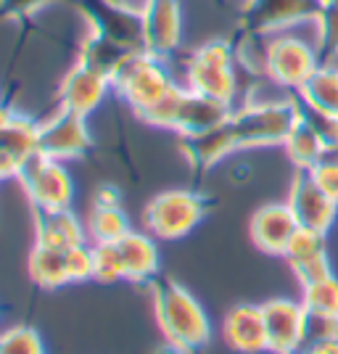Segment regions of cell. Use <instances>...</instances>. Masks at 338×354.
<instances>
[{
	"mask_svg": "<svg viewBox=\"0 0 338 354\" xmlns=\"http://www.w3.org/2000/svg\"><path fill=\"white\" fill-rule=\"evenodd\" d=\"M151 301L159 330L188 352H201L212 339V323L201 301L172 278L151 283Z\"/></svg>",
	"mask_w": 338,
	"mask_h": 354,
	"instance_id": "6da1fadb",
	"label": "cell"
},
{
	"mask_svg": "<svg viewBox=\"0 0 338 354\" xmlns=\"http://www.w3.org/2000/svg\"><path fill=\"white\" fill-rule=\"evenodd\" d=\"M301 122L299 98H272V101H249L233 109L230 127L236 133L238 148H270L283 146L285 138Z\"/></svg>",
	"mask_w": 338,
	"mask_h": 354,
	"instance_id": "7a4b0ae2",
	"label": "cell"
},
{
	"mask_svg": "<svg viewBox=\"0 0 338 354\" xmlns=\"http://www.w3.org/2000/svg\"><path fill=\"white\" fill-rule=\"evenodd\" d=\"M236 48L227 40H209L196 48L182 72V85L201 95L217 98L236 106L238 98V69Z\"/></svg>",
	"mask_w": 338,
	"mask_h": 354,
	"instance_id": "3957f363",
	"label": "cell"
},
{
	"mask_svg": "<svg viewBox=\"0 0 338 354\" xmlns=\"http://www.w3.org/2000/svg\"><path fill=\"white\" fill-rule=\"evenodd\" d=\"M172 85H177V80L169 72L167 59L148 53L146 48L133 50L111 77V88L119 93V98L130 104L135 114L162 98Z\"/></svg>",
	"mask_w": 338,
	"mask_h": 354,
	"instance_id": "277c9868",
	"label": "cell"
},
{
	"mask_svg": "<svg viewBox=\"0 0 338 354\" xmlns=\"http://www.w3.org/2000/svg\"><path fill=\"white\" fill-rule=\"evenodd\" d=\"M209 212V201L188 188H172L153 196L143 209L146 230L162 241H180L196 230Z\"/></svg>",
	"mask_w": 338,
	"mask_h": 354,
	"instance_id": "5b68a950",
	"label": "cell"
},
{
	"mask_svg": "<svg viewBox=\"0 0 338 354\" xmlns=\"http://www.w3.org/2000/svg\"><path fill=\"white\" fill-rule=\"evenodd\" d=\"M317 43H307L304 37H296L288 32L267 35L265 40V74L280 88L299 93L320 66Z\"/></svg>",
	"mask_w": 338,
	"mask_h": 354,
	"instance_id": "8992f818",
	"label": "cell"
},
{
	"mask_svg": "<svg viewBox=\"0 0 338 354\" xmlns=\"http://www.w3.org/2000/svg\"><path fill=\"white\" fill-rule=\"evenodd\" d=\"M16 180L27 193L32 209H64L72 207L74 183L64 162L48 159L43 153H35L30 162L19 167Z\"/></svg>",
	"mask_w": 338,
	"mask_h": 354,
	"instance_id": "52a82bcc",
	"label": "cell"
},
{
	"mask_svg": "<svg viewBox=\"0 0 338 354\" xmlns=\"http://www.w3.org/2000/svg\"><path fill=\"white\" fill-rule=\"evenodd\" d=\"M93 148L88 117L56 109L40 122V153L56 162H77Z\"/></svg>",
	"mask_w": 338,
	"mask_h": 354,
	"instance_id": "ba28073f",
	"label": "cell"
},
{
	"mask_svg": "<svg viewBox=\"0 0 338 354\" xmlns=\"http://www.w3.org/2000/svg\"><path fill=\"white\" fill-rule=\"evenodd\" d=\"M77 11L88 19V27L114 43L140 50L143 48V21L140 11L122 6L117 0H72Z\"/></svg>",
	"mask_w": 338,
	"mask_h": 354,
	"instance_id": "9c48e42d",
	"label": "cell"
},
{
	"mask_svg": "<svg viewBox=\"0 0 338 354\" xmlns=\"http://www.w3.org/2000/svg\"><path fill=\"white\" fill-rule=\"evenodd\" d=\"M323 0H246L243 21L249 32L275 35L299 24H314Z\"/></svg>",
	"mask_w": 338,
	"mask_h": 354,
	"instance_id": "30bf717a",
	"label": "cell"
},
{
	"mask_svg": "<svg viewBox=\"0 0 338 354\" xmlns=\"http://www.w3.org/2000/svg\"><path fill=\"white\" fill-rule=\"evenodd\" d=\"M267 328V352L299 354L307 346V310L301 299H270L262 304Z\"/></svg>",
	"mask_w": 338,
	"mask_h": 354,
	"instance_id": "8fae6325",
	"label": "cell"
},
{
	"mask_svg": "<svg viewBox=\"0 0 338 354\" xmlns=\"http://www.w3.org/2000/svg\"><path fill=\"white\" fill-rule=\"evenodd\" d=\"M143 48L153 56L169 59L182 43V8L180 0H146L140 8Z\"/></svg>",
	"mask_w": 338,
	"mask_h": 354,
	"instance_id": "7c38bea8",
	"label": "cell"
},
{
	"mask_svg": "<svg viewBox=\"0 0 338 354\" xmlns=\"http://www.w3.org/2000/svg\"><path fill=\"white\" fill-rule=\"evenodd\" d=\"M285 201L294 212V217L299 220V227L328 233L336 225L338 204L312 180L309 172H296Z\"/></svg>",
	"mask_w": 338,
	"mask_h": 354,
	"instance_id": "4fadbf2b",
	"label": "cell"
},
{
	"mask_svg": "<svg viewBox=\"0 0 338 354\" xmlns=\"http://www.w3.org/2000/svg\"><path fill=\"white\" fill-rule=\"evenodd\" d=\"M109 90H114L109 77H103L101 72H95V69L77 61L72 69L61 77L56 98H59L61 109L74 111L79 117H90L106 101Z\"/></svg>",
	"mask_w": 338,
	"mask_h": 354,
	"instance_id": "5bb4252c",
	"label": "cell"
},
{
	"mask_svg": "<svg viewBox=\"0 0 338 354\" xmlns=\"http://www.w3.org/2000/svg\"><path fill=\"white\" fill-rule=\"evenodd\" d=\"M299 230V220L288 207V201H275V204H265L254 212L249 222L251 241L256 249L265 254H285V246L291 243L294 233Z\"/></svg>",
	"mask_w": 338,
	"mask_h": 354,
	"instance_id": "9a60e30c",
	"label": "cell"
},
{
	"mask_svg": "<svg viewBox=\"0 0 338 354\" xmlns=\"http://www.w3.org/2000/svg\"><path fill=\"white\" fill-rule=\"evenodd\" d=\"M222 339L238 354L267 352V328L262 304H236L222 320Z\"/></svg>",
	"mask_w": 338,
	"mask_h": 354,
	"instance_id": "2e32d148",
	"label": "cell"
},
{
	"mask_svg": "<svg viewBox=\"0 0 338 354\" xmlns=\"http://www.w3.org/2000/svg\"><path fill=\"white\" fill-rule=\"evenodd\" d=\"M233 109L236 106L185 88L182 104H180V111H177L175 133L180 138H185V135H198L206 133V130H214V127H220L225 122H230Z\"/></svg>",
	"mask_w": 338,
	"mask_h": 354,
	"instance_id": "e0dca14e",
	"label": "cell"
},
{
	"mask_svg": "<svg viewBox=\"0 0 338 354\" xmlns=\"http://www.w3.org/2000/svg\"><path fill=\"white\" fill-rule=\"evenodd\" d=\"M180 151L196 169H212L214 164L225 162L227 156H233L238 148L236 133L230 127V122H225L214 130H206L198 135H185L180 138Z\"/></svg>",
	"mask_w": 338,
	"mask_h": 354,
	"instance_id": "ac0fdd59",
	"label": "cell"
},
{
	"mask_svg": "<svg viewBox=\"0 0 338 354\" xmlns=\"http://www.w3.org/2000/svg\"><path fill=\"white\" fill-rule=\"evenodd\" d=\"M35 243L45 246H79L88 243V227L72 212V207L64 209H35Z\"/></svg>",
	"mask_w": 338,
	"mask_h": 354,
	"instance_id": "d6986e66",
	"label": "cell"
},
{
	"mask_svg": "<svg viewBox=\"0 0 338 354\" xmlns=\"http://www.w3.org/2000/svg\"><path fill=\"white\" fill-rule=\"evenodd\" d=\"M124 262V281L130 283H153L159 272V246L151 233L130 230L127 236L117 241Z\"/></svg>",
	"mask_w": 338,
	"mask_h": 354,
	"instance_id": "ffe728a7",
	"label": "cell"
},
{
	"mask_svg": "<svg viewBox=\"0 0 338 354\" xmlns=\"http://www.w3.org/2000/svg\"><path fill=\"white\" fill-rule=\"evenodd\" d=\"M0 153L16 167L30 162L35 153H40V122L14 111L0 124Z\"/></svg>",
	"mask_w": 338,
	"mask_h": 354,
	"instance_id": "44dd1931",
	"label": "cell"
},
{
	"mask_svg": "<svg viewBox=\"0 0 338 354\" xmlns=\"http://www.w3.org/2000/svg\"><path fill=\"white\" fill-rule=\"evenodd\" d=\"M27 272H30V281L45 291H53V288L72 283L66 249H59V246L35 243L30 251V259H27Z\"/></svg>",
	"mask_w": 338,
	"mask_h": 354,
	"instance_id": "7402d4cb",
	"label": "cell"
},
{
	"mask_svg": "<svg viewBox=\"0 0 338 354\" xmlns=\"http://www.w3.org/2000/svg\"><path fill=\"white\" fill-rule=\"evenodd\" d=\"M296 98L304 109L338 117V64H320L317 72L296 93Z\"/></svg>",
	"mask_w": 338,
	"mask_h": 354,
	"instance_id": "603a6c76",
	"label": "cell"
},
{
	"mask_svg": "<svg viewBox=\"0 0 338 354\" xmlns=\"http://www.w3.org/2000/svg\"><path fill=\"white\" fill-rule=\"evenodd\" d=\"M130 53H133V48H124V45L114 43V40H109V37L90 30L85 35V40H82V45H79V59L77 61L111 80Z\"/></svg>",
	"mask_w": 338,
	"mask_h": 354,
	"instance_id": "cb8c5ba5",
	"label": "cell"
},
{
	"mask_svg": "<svg viewBox=\"0 0 338 354\" xmlns=\"http://www.w3.org/2000/svg\"><path fill=\"white\" fill-rule=\"evenodd\" d=\"M85 227H88L90 243H117L133 230L122 204H93Z\"/></svg>",
	"mask_w": 338,
	"mask_h": 354,
	"instance_id": "d4e9b609",
	"label": "cell"
},
{
	"mask_svg": "<svg viewBox=\"0 0 338 354\" xmlns=\"http://www.w3.org/2000/svg\"><path fill=\"white\" fill-rule=\"evenodd\" d=\"M283 151H285L288 162L294 164L299 172H309L314 164L323 162L328 148H325L323 138L317 135V130H314L307 119H304V114H301V122L294 127V133L285 138Z\"/></svg>",
	"mask_w": 338,
	"mask_h": 354,
	"instance_id": "484cf974",
	"label": "cell"
},
{
	"mask_svg": "<svg viewBox=\"0 0 338 354\" xmlns=\"http://www.w3.org/2000/svg\"><path fill=\"white\" fill-rule=\"evenodd\" d=\"M285 262L294 270L299 265L314 262L320 257H328V233L320 230H309V227H299L291 238V243L285 246Z\"/></svg>",
	"mask_w": 338,
	"mask_h": 354,
	"instance_id": "4316f807",
	"label": "cell"
},
{
	"mask_svg": "<svg viewBox=\"0 0 338 354\" xmlns=\"http://www.w3.org/2000/svg\"><path fill=\"white\" fill-rule=\"evenodd\" d=\"M182 93H185V85L177 82L172 88L164 93L162 98H156L151 106H146L143 111H138V117L143 119L151 127H159V130H172L175 133V122H177V111H180V104H182Z\"/></svg>",
	"mask_w": 338,
	"mask_h": 354,
	"instance_id": "83f0119b",
	"label": "cell"
},
{
	"mask_svg": "<svg viewBox=\"0 0 338 354\" xmlns=\"http://www.w3.org/2000/svg\"><path fill=\"white\" fill-rule=\"evenodd\" d=\"M301 304L312 315H330L338 317V278H323L317 283L301 286Z\"/></svg>",
	"mask_w": 338,
	"mask_h": 354,
	"instance_id": "f1b7e54d",
	"label": "cell"
},
{
	"mask_svg": "<svg viewBox=\"0 0 338 354\" xmlns=\"http://www.w3.org/2000/svg\"><path fill=\"white\" fill-rule=\"evenodd\" d=\"M314 43L320 56H328V64L338 59V0L323 3L320 14L314 19Z\"/></svg>",
	"mask_w": 338,
	"mask_h": 354,
	"instance_id": "f546056e",
	"label": "cell"
},
{
	"mask_svg": "<svg viewBox=\"0 0 338 354\" xmlns=\"http://www.w3.org/2000/svg\"><path fill=\"white\" fill-rule=\"evenodd\" d=\"M93 281H124V262H122L119 243H93Z\"/></svg>",
	"mask_w": 338,
	"mask_h": 354,
	"instance_id": "4dcf8cb0",
	"label": "cell"
},
{
	"mask_svg": "<svg viewBox=\"0 0 338 354\" xmlns=\"http://www.w3.org/2000/svg\"><path fill=\"white\" fill-rule=\"evenodd\" d=\"M0 354H45L43 336L32 325H11L0 330Z\"/></svg>",
	"mask_w": 338,
	"mask_h": 354,
	"instance_id": "1f68e13d",
	"label": "cell"
},
{
	"mask_svg": "<svg viewBox=\"0 0 338 354\" xmlns=\"http://www.w3.org/2000/svg\"><path fill=\"white\" fill-rule=\"evenodd\" d=\"M309 175H312V180L338 204V148L325 151L323 162L314 164V167L309 169Z\"/></svg>",
	"mask_w": 338,
	"mask_h": 354,
	"instance_id": "d6a6232c",
	"label": "cell"
},
{
	"mask_svg": "<svg viewBox=\"0 0 338 354\" xmlns=\"http://www.w3.org/2000/svg\"><path fill=\"white\" fill-rule=\"evenodd\" d=\"M66 262H69V278L72 283L93 281V243H79L66 249Z\"/></svg>",
	"mask_w": 338,
	"mask_h": 354,
	"instance_id": "836d02e7",
	"label": "cell"
},
{
	"mask_svg": "<svg viewBox=\"0 0 338 354\" xmlns=\"http://www.w3.org/2000/svg\"><path fill=\"white\" fill-rule=\"evenodd\" d=\"M301 114L309 124L317 130V135L323 138V143L328 151L338 148V117L336 114H325V111H312V109H304L301 106Z\"/></svg>",
	"mask_w": 338,
	"mask_h": 354,
	"instance_id": "e575fe53",
	"label": "cell"
},
{
	"mask_svg": "<svg viewBox=\"0 0 338 354\" xmlns=\"http://www.w3.org/2000/svg\"><path fill=\"white\" fill-rule=\"evenodd\" d=\"M59 0H0V19L21 21L27 16L40 14L45 6H53Z\"/></svg>",
	"mask_w": 338,
	"mask_h": 354,
	"instance_id": "d590c367",
	"label": "cell"
},
{
	"mask_svg": "<svg viewBox=\"0 0 338 354\" xmlns=\"http://www.w3.org/2000/svg\"><path fill=\"white\" fill-rule=\"evenodd\" d=\"M328 339H338V317L307 312V344Z\"/></svg>",
	"mask_w": 338,
	"mask_h": 354,
	"instance_id": "8d00e7d4",
	"label": "cell"
},
{
	"mask_svg": "<svg viewBox=\"0 0 338 354\" xmlns=\"http://www.w3.org/2000/svg\"><path fill=\"white\" fill-rule=\"evenodd\" d=\"M294 275L299 278L301 286H309V283H317V281H323V278H330V275H333L330 257H320V259H314V262L294 267Z\"/></svg>",
	"mask_w": 338,
	"mask_h": 354,
	"instance_id": "74e56055",
	"label": "cell"
},
{
	"mask_svg": "<svg viewBox=\"0 0 338 354\" xmlns=\"http://www.w3.org/2000/svg\"><path fill=\"white\" fill-rule=\"evenodd\" d=\"M93 204H122V196L114 185H109V183H103L101 188L95 191L93 196Z\"/></svg>",
	"mask_w": 338,
	"mask_h": 354,
	"instance_id": "f35d334b",
	"label": "cell"
},
{
	"mask_svg": "<svg viewBox=\"0 0 338 354\" xmlns=\"http://www.w3.org/2000/svg\"><path fill=\"white\" fill-rule=\"evenodd\" d=\"M299 354H338V339H328V341H314V344H307Z\"/></svg>",
	"mask_w": 338,
	"mask_h": 354,
	"instance_id": "ab89813d",
	"label": "cell"
},
{
	"mask_svg": "<svg viewBox=\"0 0 338 354\" xmlns=\"http://www.w3.org/2000/svg\"><path fill=\"white\" fill-rule=\"evenodd\" d=\"M153 354H193V352H188L185 346H180V344H175V341H167L164 339L156 349H153Z\"/></svg>",
	"mask_w": 338,
	"mask_h": 354,
	"instance_id": "60d3db41",
	"label": "cell"
},
{
	"mask_svg": "<svg viewBox=\"0 0 338 354\" xmlns=\"http://www.w3.org/2000/svg\"><path fill=\"white\" fill-rule=\"evenodd\" d=\"M19 175V167H16L8 156H3L0 153V180H6V177H16Z\"/></svg>",
	"mask_w": 338,
	"mask_h": 354,
	"instance_id": "b9f144b4",
	"label": "cell"
},
{
	"mask_svg": "<svg viewBox=\"0 0 338 354\" xmlns=\"http://www.w3.org/2000/svg\"><path fill=\"white\" fill-rule=\"evenodd\" d=\"M117 3H122V6H130V8H135V11H140L146 0H117Z\"/></svg>",
	"mask_w": 338,
	"mask_h": 354,
	"instance_id": "7bdbcfd3",
	"label": "cell"
},
{
	"mask_svg": "<svg viewBox=\"0 0 338 354\" xmlns=\"http://www.w3.org/2000/svg\"><path fill=\"white\" fill-rule=\"evenodd\" d=\"M323 3H328V0H323Z\"/></svg>",
	"mask_w": 338,
	"mask_h": 354,
	"instance_id": "ee69618b",
	"label": "cell"
}]
</instances>
